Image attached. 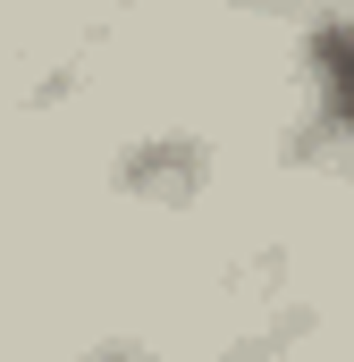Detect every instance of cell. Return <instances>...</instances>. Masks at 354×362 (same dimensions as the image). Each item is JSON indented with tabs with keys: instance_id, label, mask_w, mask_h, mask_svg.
Here are the masks:
<instances>
[{
	"instance_id": "obj_1",
	"label": "cell",
	"mask_w": 354,
	"mask_h": 362,
	"mask_svg": "<svg viewBox=\"0 0 354 362\" xmlns=\"http://www.w3.org/2000/svg\"><path fill=\"white\" fill-rule=\"evenodd\" d=\"M312 93H321V110H329V127H338V144L354 152V17H329V25H312Z\"/></svg>"
}]
</instances>
